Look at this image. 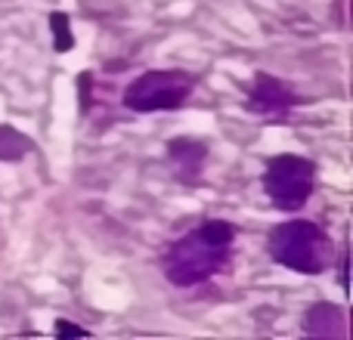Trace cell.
Segmentation results:
<instances>
[{
    "label": "cell",
    "instance_id": "obj_10",
    "mask_svg": "<svg viewBox=\"0 0 353 340\" xmlns=\"http://www.w3.org/2000/svg\"><path fill=\"white\" fill-rule=\"evenodd\" d=\"M56 334H62V337H87V334H90V331H87V328H81V325L56 322Z\"/></svg>",
    "mask_w": 353,
    "mask_h": 340
},
{
    "label": "cell",
    "instance_id": "obj_6",
    "mask_svg": "<svg viewBox=\"0 0 353 340\" xmlns=\"http://www.w3.org/2000/svg\"><path fill=\"white\" fill-rule=\"evenodd\" d=\"M168 155H171V161L176 164V173L186 182H195L201 173V164H205L208 146L205 142H195V140H174L171 146H168Z\"/></svg>",
    "mask_w": 353,
    "mask_h": 340
},
{
    "label": "cell",
    "instance_id": "obj_8",
    "mask_svg": "<svg viewBox=\"0 0 353 340\" xmlns=\"http://www.w3.org/2000/svg\"><path fill=\"white\" fill-rule=\"evenodd\" d=\"M28 149L31 142L25 134H19L12 127H0V161H19L28 155Z\"/></svg>",
    "mask_w": 353,
    "mask_h": 340
},
{
    "label": "cell",
    "instance_id": "obj_1",
    "mask_svg": "<svg viewBox=\"0 0 353 340\" xmlns=\"http://www.w3.org/2000/svg\"><path fill=\"white\" fill-rule=\"evenodd\" d=\"M236 229L223 220H208L183 235L165 254V275L180 288H192L223 273L232 260Z\"/></svg>",
    "mask_w": 353,
    "mask_h": 340
},
{
    "label": "cell",
    "instance_id": "obj_5",
    "mask_svg": "<svg viewBox=\"0 0 353 340\" xmlns=\"http://www.w3.org/2000/svg\"><path fill=\"white\" fill-rule=\"evenodd\" d=\"M298 103V96L292 93V87H285L282 81L270 78V74H261L251 87V105L261 109L263 115H285L292 105Z\"/></svg>",
    "mask_w": 353,
    "mask_h": 340
},
{
    "label": "cell",
    "instance_id": "obj_9",
    "mask_svg": "<svg viewBox=\"0 0 353 340\" xmlns=\"http://www.w3.org/2000/svg\"><path fill=\"white\" fill-rule=\"evenodd\" d=\"M50 31H53V47L59 50V53H65V50H72L74 37H72V28H68V16L65 12H53L50 16Z\"/></svg>",
    "mask_w": 353,
    "mask_h": 340
},
{
    "label": "cell",
    "instance_id": "obj_2",
    "mask_svg": "<svg viewBox=\"0 0 353 340\" xmlns=\"http://www.w3.org/2000/svg\"><path fill=\"white\" fill-rule=\"evenodd\" d=\"M270 254L294 273L319 275L332 263V242L316 223L292 220L270 232Z\"/></svg>",
    "mask_w": 353,
    "mask_h": 340
},
{
    "label": "cell",
    "instance_id": "obj_4",
    "mask_svg": "<svg viewBox=\"0 0 353 340\" xmlns=\"http://www.w3.org/2000/svg\"><path fill=\"white\" fill-rule=\"evenodd\" d=\"M195 78L186 72H149L137 78L124 93V105L134 111H161L176 109L189 99Z\"/></svg>",
    "mask_w": 353,
    "mask_h": 340
},
{
    "label": "cell",
    "instance_id": "obj_7",
    "mask_svg": "<svg viewBox=\"0 0 353 340\" xmlns=\"http://www.w3.org/2000/svg\"><path fill=\"white\" fill-rule=\"evenodd\" d=\"M307 331H310V334H319V337H341V331H344L341 312L329 304L313 306L310 316H307Z\"/></svg>",
    "mask_w": 353,
    "mask_h": 340
},
{
    "label": "cell",
    "instance_id": "obj_3",
    "mask_svg": "<svg viewBox=\"0 0 353 340\" xmlns=\"http://www.w3.org/2000/svg\"><path fill=\"white\" fill-rule=\"evenodd\" d=\"M313 180H316V170L307 158L298 155H279L267 164L263 173V189H267L270 201L282 211H298L307 204L313 192Z\"/></svg>",
    "mask_w": 353,
    "mask_h": 340
}]
</instances>
